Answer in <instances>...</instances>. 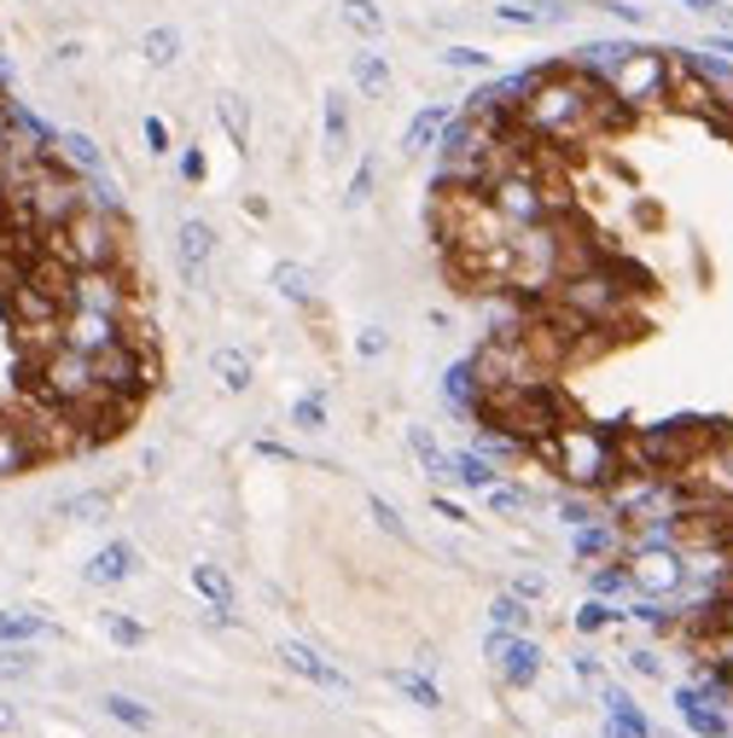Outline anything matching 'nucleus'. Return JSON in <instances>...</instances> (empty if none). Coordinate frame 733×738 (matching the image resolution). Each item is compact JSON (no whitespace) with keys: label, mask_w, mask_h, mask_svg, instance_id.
Wrapping results in <instances>:
<instances>
[{"label":"nucleus","mask_w":733,"mask_h":738,"mask_svg":"<svg viewBox=\"0 0 733 738\" xmlns=\"http://www.w3.org/2000/svg\"><path fill=\"white\" fill-rule=\"evenodd\" d=\"M338 12H343V24H350L355 35H366V41H379V35H384L379 0H338Z\"/></svg>","instance_id":"obj_35"},{"label":"nucleus","mask_w":733,"mask_h":738,"mask_svg":"<svg viewBox=\"0 0 733 738\" xmlns=\"http://www.w3.org/2000/svg\"><path fill=\"white\" fill-rule=\"evenodd\" d=\"M140 570V552H134V541H106L88 559V570H81V582L88 587H122Z\"/></svg>","instance_id":"obj_13"},{"label":"nucleus","mask_w":733,"mask_h":738,"mask_svg":"<svg viewBox=\"0 0 733 738\" xmlns=\"http://www.w3.org/2000/svg\"><path fill=\"white\" fill-rule=\"evenodd\" d=\"M407 448H414V460L425 465V477H448V448L431 437V430H425V425H414V430H407Z\"/></svg>","instance_id":"obj_29"},{"label":"nucleus","mask_w":733,"mask_h":738,"mask_svg":"<svg viewBox=\"0 0 733 738\" xmlns=\"http://www.w3.org/2000/svg\"><path fill=\"white\" fill-rule=\"evenodd\" d=\"M210 262H216V233H210V221H180V233H175V268L187 285H210Z\"/></svg>","instance_id":"obj_10"},{"label":"nucleus","mask_w":733,"mask_h":738,"mask_svg":"<svg viewBox=\"0 0 733 738\" xmlns=\"http://www.w3.org/2000/svg\"><path fill=\"white\" fill-rule=\"evenodd\" d=\"M431 506H437V518H448V524H472V518H466V506H460V500H442V495H437Z\"/></svg>","instance_id":"obj_55"},{"label":"nucleus","mask_w":733,"mask_h":738,"mask_svg":"<svg viewBox=\"0 0 733 738\" xmlns=\"http://www.w3.org/2000/svg\"><path fill=\"white\" fill-rule=\"evenodd\" d=\"M280 658H285V669L303 674V681L320 686V692H350V674H343L332 658H320L315 646H303V640H280Z\"/></svg>","instance_id":"obj_12"},{"label":"nucleus","mask_w":733,"mask_h":738,"mask_svg":"<svg viewBox=\"0 0 733 738\" xmlns=\"http://www.w3.org/2000/svg\"><path fill=\"white\" fill-rule=\"evenodd\" d=\"M628 53H635V41H588V47H577V58H570V70H582V76L605 81Z\"/></svg>","instance_id":"obj_18"},{"label":"nucleus","mask_w":733,"mask_h":738,"mask_svg":"<svg viewBox=\"0 0 733 738\" xmlns=\"http://www.w3.org/2000/svg\"><path fill=\"white\" fill-rule=\"evenodd\" d=\"M204 623H210V628H239L233 605H204Z\"/></svg>","instance_id":"obj_54"},{"label":"nucleus","mask_w":733,"mask_h":738,"mask_svg":"<svg viewBox=\"0 0 733 738\" xmlns=\"http://www.w3.org/2000/svg\"><path fill=\"white\" fill-rule=\"evenodd\" d=\"M600 704H605V715H611V727H605V738H652V722L641 715V704L628 698L623 686H611V681H600Z\"/></svg>","instance_id":"obj_15"},{"label":"nucleus","mask_w":733,"mask_h":738,"mask_svg":"<svg viewBox=\"0 0 733 738\" xmlns=\"http://www.w3.org/2000/svg\"><path fill=\"white\" fill-rule=\"evenodd\" d=\"M122 338H129V320H117V315H88V309L58 315V343L76 350V355H106Z\"/></svg>","instance_id":"obj_7"},{"label":"nucleus","mask_w":733,"mask_h":738,"mask_svg":"<svg viewBox=\"0 0 733 738\" xmlns=\"http://www.w3.org/2000/svg\"><path fill=\"white\" fill-rule=\"evenodd\" d=\"M676 709H681V722L699 733V738H727V733H733L727 709H716L699 686H681V692H676Z\"/></svg>","instance_id":"obj_16"},{"label":"nucleus","mask_w":733,"mask_h":738,"mask_svg":"<svg viewBox=\"0 0 733 738\" xmlns=\"http://www.w3.org/2000/svg\"><path fill=\"white\" fill-rule=\"evenodd\" d=\"M727 722H733V709H727Z\"/></svg>","instance_id":"obj_62"},{"label":"nucleus","mask_w":733,"mask_h":738,"mask_svg":"<svg viewBox=\"0 0 733 738\" xmlns=\"http://www.w3.org/2000/svg\"><path fill=\"white\" fill-rule=\"evenodd\" d=\"M704 53H727V58H733V35H710V41H704Z\"/></svg>","instance_id":"obj_58"},{"label":"nucleus","mask_w":733,"mask_h":738,"mask_svg":"<svg viewBox=\"0 0 733 738\" xmlns=\"http://www.w3.org/2000/svg\"><path fill=\"white\" fill-rule=\"evenodd\" d=\"M529 617H536V610H529L518 593H501V599L489 605V623H495L501 634H529Z\"/></svg>","instance_id":"obj_36"},{"label":"nucleus","mask_w":733,"mask_h":738,"mask_svg":"<svg viewBox=\"0 0 733 738\" xmlns=\"http://www.w3.org/2000/svg\"><path fill=\"white\" fill-rule=\"evenodd\" d=\"M628 669H635L641 674V681H658V674H664V658H658V651H628Z\"/></svg>","instance_id":"obj_51"},{"label":"nucleus","mask_w":733,"mask_h":738,"mask_svg":"<svg viewBox=\"0 0 733 738\" xmlns=\"http://www.w3.org/2000/svg\"><path fill=\"white\" fill-rule=\"evenodd\" d=\"M391 686L402 692V698H414L419 709H442L437 681H431V674H419V669H396V674H391Z\"/></svg>","instance_id":"obj_30"},{"label":"nucleus","mask_w":733,"mask_h":738,"mask_svg":"<svg viewBox=\"0 0 733 738\" xmlns=\"http://www.w3.org/2000/svg\"><path fill=\"white\" fill-rule=\"evenodd\" d=\"M41 460H47V454H41L35 425H30V419L0 414V483L18 477V471H30V465H41Z\"/></svg>","instance_id":"obj_11"},{"label":"nucleus","mask_w":733,"mask_h":738,"mask_svg":"<svg viewBox=\"0 0 733 738\" xmlns=\"http://www.w3.org/2000/svg\"><path fill=\"white\" fill-rule=\"evenodd\" d=\"M727 24H733V12H727Z\"/></svg>","instance_id":"obj_61"},{"label":"nucleus","mask_w":733,"mask_h":738,"mask_svg":"<svg viewBox=\"0 0 733 738\" xmlns=\"http://www.w3.org/2000/svg\"><path fill=\"white\" fill-rule=\"evenodd\" d=\"M216 378H221V389H233V396H244L251 389V355L244 350H216Z\"/></svg>","instance_id":"obj_32"},{"label":"nucleus","mask_w":733,"mask_h":738,"mask_svg":"<svg viewBox=\"0 0 733 738\" xmlns=\"http://www.w3.org/2000/svg\"><path fill=\"white\" fill-rule=\"evenodd\" d=\"M384 350H391V332H384V326H361V338H355V355H361V361H379Z\"/></svg>","instance_id":"obj_48"},{"label":"nucleus","mask_w":733,"mask_h":738,"mask_svg":"<svg viewBox=\"0 0 733 738\" xmlns=\"http://www.w3.org/2000/svg\"><path fill=\"white\" fill-rule=\"evenodd\" d=\"M628 623L669 634V628H676V610H669V605H658V599H635V605H628Z\"/></svg>","instance_id":"obj_43"},{"label":"nucleus","mask_w":733,"mask_h":738,"mask_svg":"<svg viewBox=\"0 0 733 738\" xmlns=\"http://www.w3.org/2000/svg\"><path fill=\"white\" fill-rule=\"evenodd\" d=\"M489 495V506L495 511H524V506H536V495L529 488H518V483H495V488H483Z\"/></svg>","instance_id":"obj_45"},{"label":"nucleus","mask_w":733,"mask_h":738,"mask_svg":"<svg viewBox=\"0 0 733 738\" xmlns=\"http://www.w3.org/2000/svg\"><path fill=\"white\" fill-rule=\"evenodd\" d=\"M628 623V610H617L611 599H588L577 610V634H600V628H623Z\"/></svg>","instance_id":"obj_38"},{"label":"nucleus","mask_w":733,"mask_h":738,"mask_svg":"<svg viewBox=\"0 0 733 738\" xmlns=\"http://www.w3.org/2000/svg\"><path fill=\"white\" fill-rule=\"evenodd\" d=\"M35 244H41V251H53V256H65L70 268H117V262H122V221L81 203L58 233H35Z\"/></svg>","instance_id":"obj_2"},{"label":"nucleus","mask_w":733,"mask_h":738,"mask_svg":"<svg viewBox=\"0 0 733 738\" xmlns=\"http://www.w3.org/2000/svg\"><path fill=\"white\" fill-rule=\"evenodd\" d=\"M594 518H605V511L588 500V495H559V524L565 529H582V524H594Z\"/></svg>","instance_id":"obj_44"},{"label":"nucleus","mask_w":733,"mask_h":738,"mask_svg":"<svg viewBox=\"0 0 733 738\" xmlns=\"http://www.w3.org/2000/svg\"><path fill=\"white\" fill-rule=\"evenodd\" d=\"M343 146H350V99L332 88V93H326V152L338 157Z\"/></svg>","instance_id":"obj_34"},{"label":"nucleus","mask_w":733,"mask_h":738,"mask_svg":"<svg viewBox=\"0 0 733 738\" xmlns=\"http://www.w3.org/2000/svg\"><path fill=\"white\" fill-rule=\"evenodd\" d=\"M448 477H455L460 488H472V495H483V488L501 483V465L478 454V448H460V454H448Z\"/></svg>","instance_id":"obj_17"},{"label":"nucleus","mask_w":733,"mask_h":738,"mask_svg":"<svg viewBox=\"0 0 733 738\" xmlns=\"http://www.w3.org/2000/svg\"><path fill=\"white\" fill-rule=\"evenodd\" d=\"M681 477L699 488V500H733V430L727 425L710 430V442L699 448V460H692Z\"/></svg>","instance_id":"obj_6"},{"label":"nucleus","mask_w":733,"mask_h":738,"mask_svg":"<svg viewBox=\"0 0 733 738\" xmlns=\"http://www.w3.org/2000/svg\"><path fill=\"white\" fill-rule=\"evenodd\" d=\"M350 76H355V88L366 99L391 93V58H384V53H350Z\"/></svg>","instance_id":"obj_23"},{"label":"nucleus","mask_w":733,"mask_h":738,"mask_svg":"<svg viewBox=\"0 0 733 738\" xmlns=\"http://www.w3.org/2000/svg\"><path fill=\"white\" fill-rule=\"evenodd\" d=\"M274 291L285 302H297V309H309L315 302V274L303 268V262H274Z\"/></svg>","instance_id":"obj_25"},{"label":"nucleus","mask_w":733,"mask_h":738,"mask_svg":"<svg viewBox=\"0 0 733 738\" xmlns=\"http://www.w3.org/2000/svg\"><path fill=\"white\" fill-rule=\"evenodd\" d=\"M187 582H193V593H198L204 605H233V576L221 564H193Z\"/></svg>","instance_id":"obj_26"},{"label":"nucleus","mask_w":733,"mask_h":738,"mask_svg":"<svg viewBox=\"0 0 733 738\" xmlns=\"http://www.w3.org/2000/svg\"><path fill=\"white\" fill-rule=\"evenodd\" d=\"M605 93L617 99L628 117H646V111L669 106V53H658V47H635L617 70L605 76Z\"/></svg>","instance_id":"obj_4"},{"label":"nucleus","mask_w":733,"mask_h":738,"mask_svg":"<svg viewBox=\"0 0 733 738\" xmlns=\"http://www.w3.org/2000/svg\"><path fill=\"white\" fill-rule=\"evenodd\" d=\"M611 18H623V24H641V7H628V0H605Z\"/></svg>","instance_id":"obj_56"},{"label":"nucleus","mask_w":733,"mask_h":738,"mask_svg":"<svg viewBox=\"0 0 733 738\" xmlns=\"http://www.w3.org/2000/svg\"><path fill=\"white\" fill-rule=\"evenodd\" d=\"M437 58H442L448 70H472V76H489V70H495V53H483V47H466V41H460V47H442Z\"/></svg>","instance_id":"obj_39"},{"label":"nucleus","mask_w":733,"mask_h":738,"mask_svg":"<svg viewBox=\"0 0 733 738\" xmlns=\"http://www.w3.org/2000/svg\"><path fill=\"white\" fill-rule=\"evenodd\" d=\"M570 547H577V559H623V529L611 524V518H594V524H582V529H570Z\"/></svg>","instance_id":"obj_19"},{"label":"nucleus","mask_w":733,"mask_h":738,"mask_svg":"<svg viewBox=\"0 0 733 738\" xmlns=\"http://www.w3.org/2000/svg\"><path fill=\"white\" fill-rule=\"evenodd\" d=\"M94 378H99V396L140 407V401H146V389L157 384L152 332H140V326H129V338H122V343H111L106 355H94Z\"/></svg>","instance_id":"obj_3"},{"label":"nucleus","mask_w":733,"mask_h":738,"mask_svg":"<svg viewBox=\"0 0 733 738\" xmlns=\"http://www.w3.org/2000/svg\"><path fill=\"white\" fill-rule=\"evenodd\" d=\"M41 634H53L47 617H35V610H0V646H30Z\"/></svg>","instance_id":"obj_28"},{"label":"nucleus","mask_w":733,"mask_h":738,"mask_svg":"<svg viewBox=\"0 0 733 738\" xmlns=\"http://www.w3.org/2000/svg\"><path fill=\"white\" fill-rule=\"evenodd\" d=\"M292 425L309 430V437H315V430H326V396H320V389H309V396L292 401Z\"/></svg>","instance_id":"obj_42"},{"label":"nucleus","mask_w":733,"mask_h":738,"mask_svg":"<svg viewBox=\"0 0 733 738\" xmlns=\"http://www.w3.org/2000/svg\"><path fill=\"white\" fill-rule=\"evenodd\" d=\"M256 454H269V460H285V465L297 460V454H292V448H285V442H256Z\"/></svg>","instance_id":"obj_57"},{"label":"nucleus","mask_w":733,"mask_h":738,"mask_svg":"<svg viewBox=\"0 0 733 738\" xmlns=\"http://www.w3.org/2000/svg\"><path fill=\"white\" fill-rule=\"evenodd\" d=\"M442 396H448V407H455V414L472 419V407H478V396H483V384H478V373H472V361H455V366H448Z\"/></svg>","instance_id":"obj_22"},{"label":"nucleus","mask_w":733,"mask_h":738,"mask_svg":"<svg viewBox=\"0 0 733 738\" xmlns=\"http://www.w3.org/2000/svg\"><path fill=\"white\" fill-rule=\"evenodd\" d=\"M455 117V106H425L414 122H407V134H402V152L407 157H425V152H437V134H442V122Z\"/></svg>","instance_id":"obj_20"},{"label":"nucleus","mask_w":733,"mask_h":738,"mask_svg":"<svg viewBox=\"0 0 733 738\" xmlns=\"http://www.w3.org/2000/svg\"><path fill=\"white\" fill-rule=\"evenodd\" d=\"M58 157H65L76 175H99V169H106V152H99L81 129H58Z\"/></svg>","instance_id":"obj_21"},{"label":"nucleus","mask_w":733,"mask_h":738,"mask_svg":"<svg viewBox=\"0 0 733 738\" xmlns=\"http://www.w3.org/2000/svg\"><path fill=\"white\" fill-rule=\"evenodd\" d=\"M140 53H146L152 70H169L175 58H180V30L175 24H152L146 35H140Z\"/></svg>","instance_id":"obj_27"},{"label":"nucleus","mask_w":733,"mask_h":738,"mask_svg":"<svg viewBox=\"0 0 733 738\" xmlns=\"http://www.w3.org/2000/svg\"><path fill=\"white\" fill-rule=\"evenodd\" d=\"M483 651H489V658H495V669H501V681L506 686H536L541 681V646L536 640H529V634H489V640H483Z\"/></svg>","instance_id":"obj_8"},{"label":"nucleus","mask_w":733,"mask_h":738,"mask_svg":"<svg viewBox=\"0 0 733 738\" xmlns=\"http://www.w3.org/2000/svg\"><path fill=\"white\" fill-rule=\"evenodd\" d=\"M570 18L565 0H506V7H495V24L506 30H559Z\"/></svg>","instance_id":"obj_14"},{"label":"nucleus","mask_w":733,"mask_h":738,"mask_svg":"<svg viewBox=\"0 0 733 738\" xmlns=\"http://www.w3.org/2000/svg\"><path fill=\"white\" fill-rule=\"evenodd\" d=\"M506 593H518L524 605H541L547 599V576H536V570H524V576H513V587Z\"/></svg>","instance_id":"obj_50"},{"label":"nucleus","mask_w":733,"mask_h":738,"mask_svg":"<svg viewBox=\"0 0 733 738\" xmlns=\"http://www.w3.org/2000/svg\"><path fill=\"white\" fill-rule=\"evenodd\" d=\"M180 180H193V187L204 180V152H198V146H193V152H180Z\"/></svg>","instance_id":"obj_53"},{"label":"nucleus","mask_w":733,"mask_h":738,"mask_svg":"<svg viewBox=\"0 0 733 738\" xmlns=\"http://www.w3.org/2000/svg\"><path fill=\"white\" fill-rule=\"evenodd\" d=\"M216 117H221V129H228V140H233L239 152L251 146V117H244L239 99H216Z\"/></svg>","instance_id":"obj_40"},{"label":"nucleus","mask_w":733,"mask_h":738,"mask_svg":"<svg viewBox=\"0 0 733 738\" xmlns=\"http://www.w3.org/2000/svg\"><path fill=\"white\" fill-rule=\"evenodd\" d=\"M366 511H373V524H379V529H384V536H391V541H402V547L414 541V529L402 524V511H396L391 500H384V495H373V500H366Z\"/></svg>","instance_id":"obj_41"},{"label":"nucleus","mask_w":733,"mask_h":738,"mask_svg":"<svg viewBox=\"0 0 733 738\" xmlns=\"http://www.w3.org/2000/svg\"><path fill=\"white\" fill-rule=\"evenodd\" d=\"M106 634H111L117 646H129V651L146 646V628H140L134 617H122V610H106Z\"/></svg>","instance_id":"obj_46"},{"label":"nucleus","mask_w":733,"mask_h":738,"mask_svg":"<svg viewBox=\"0 0 733 738\" xmlns=\"http://www.w3.org/2000/svg\"><path fill=\"white\" fill-rule=\"evenodd\" d=\"M58 518H70V524H106V518H111V495H106V488H81V495H65V500H58Z\"/></svg>","instance_id":"obj_24"},{"label":"nucleus","mask_w":733,"mask_h":738,"mask_svg":"<svg viewBox=\"0 0 733 738\" xmlns=\"http://www.w3.org/2000/svg\"><path fill=\"white\" fill-rule=\"evenodd\" d=\"M373 187H379V163L361 157L355 175H350V187H343V210H366V203H373Z\"/></svg>","instance_id":"obj_37"},{"label":"nucleus","mask_w":733,"mask_h":738,"mask_svg":"<svg viewBox=\"0 0 733 738\" xmlns=\"http://www.w3.org/2000/svg\"><path fill=\"white\" fill-rule=\"evenodd\" d=\"M65 309H88V315H117L134 326V279L129 268H70V291Z\"/></svg>","instance_id":"obj_5"},{"label":"nucleus","mask_w":733,"mask_h":738,"mask_svg":"<svg viewBox=\"0 0 733 738\" xmlns=\"http://www.w3.org/2000/svg\"><path fill=\"white\" fill-rule=\"evenodd\" d=\"M12 722H18V715H12L7 704H0V733H12Z\"/></svg>","instance_id":"obj_60"},{"label":"nucleus","mask_w":733,"mask_h":738,"mask_svg":"<svg viewBox=\"0 0 733 738\" xmlns=\"http://www.w3.org/2000/svg\"><path fill=\"white\" fill-rule=\"evenodd\" d=\"M588 587H594V599H617V593H628V587H635V576H628V559H605V564H594Z\"/></svg>","instance_id":"obj_33"},{"label":"nucleus","mask_w":733,"mask_h":738,"mask_svg":"<svg viewBox=\"0 0 733 738\" xmlns=\"http://www.w3.org/2000/svg\"><path fill=\"white\" fill-rule=\"evenodd\" d=\"M30 674H35V658H30L24 646H7V651H0V681H30Z\"/></svg>","instance_id":"obj_47"},{"label":"nucleus","mask_w":733,"mask_h":738,"mask_svg":"<svg viewBox=\"0 0 733 738\" xmlns=\"http://www.w3.org/2000/svg\"><path fill=\"white\" fill-rule=\"evenodd\" d=\"M681 7H692V12H722V0H681Z\"/></svg>","instance_id":"obj_59"},{"label":"nucleus","mask_w":733,"mask_h":738,"mask_svg":"<svg viewBox=\"0 0 733 738\" xmlns=\"http://www.w3.org/2000/svg\"><path fill=\"white\" fill-rule=\"evenodd\" d=\"M536 460L554 465L559 477L577 488V495H605V488L623 477V465H617V430L582 425V419H565L559 437L536 448Z\"/></svg>","instance_id":"obj_1"},{"label":"nucleus","mask_w":733,"mask_h":738,"mask_svg":"<svg viewBox=\"0 0 733 738\" xmlns=\"http://www.w3.org/2000/svg\"><path fill=\"white\" fill-rule=\"evenodd\" d=\"M570 669H577V681H588V686H600V681H605L594 651H577V658H570Z\"/></svg>","instance_id":"obj_52"},{"label":"nucleus","mask_w":733,"mask_h":738,"mask_svg":"<svg viewBox=\"0 0 733 738\" xmlns=\"http://www.w3.org/2000/svg\"><path fill=\"white\" fill-rule=\"evenodd\" d=\"M106 715H111V722H122L129 733H152V727H157V715L140 704V698H129V692H111V698H106Z\"/></svg>","instance_id":"obj_31"},{"label":"nucleus","mask_w":733,"mask_h":738,"mask_svg":"<svg viewBox=\"0 0 733 738\" xmlns=\"http://www.w3.org/2000/svg\"><path fill=\"white\" fill-rule=\"evenodd\" d=\"M628 576L646 599H669V593H681V547H652V552H635L628 559Z\"/></svg>","instance_id":"obj_9"},{"label":"nucleus","mask_w":733,"mask_h":738,"mask_svg":"<svg viewBox=\"0 0 733 738\" xmlns=\"http://www.w3.org/2000/svg\"><path fill=\"white\" fill-rule=\"evenodd\" d=\"M140 134H146V152L152 157H169L175 146H169V122H163V117H146V122H140Z\"/></svg>","instance_id":"obj_49"}]
</instances>
